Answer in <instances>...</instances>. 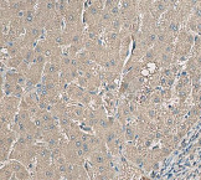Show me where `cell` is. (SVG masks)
Segmentation results:
<instances>
[{"mask_svg":"<svg viewBox=\"0 0 201 180\" xmlns=\"http://www.w3.org/2000/svg\"><path fill=\"white\" fill-rule=\"evenodd\" d=\"M9 163L13 166L14 175L19 180H32V174L26 165H24L23 163L18 161V160H9Z\"/></svg>","mask_w":201,"mask_h":180,"instance_id":"8992f818","label":"cell"},{"mask_svg":"<svg viewBox=\"0 0 201 180\" xmlns=\"http://www.w3.org/2000/svg\"><path fill=\"white\" fill-rule=\"evenodd\" d=\"M24 56H23V52L18 54L16 56H13V57H9V58H5V60H2V63H4L8 68H13V70H18L20 67V65L24 62Z\"/></svg>","mask_w":201,"mask_h":180,"instance_id":"52a82bcc","label":"cell"},{"mask_svg":"<svg viewBox=\"0 0 201 180\" xmlns=\"http://www.w3.org/2000/svg\"><path fill=\"white\" fill-rule=\"evenodd\" d=\"M105 5H106V0H94V2L87 6L83 11V23L86 28L93 23H96L99 16L102 15L105 11Z\"/></svg>","mask_w":201,"mask_h":180,"instance_id":"3957f363","label":"cell"},{"mask_svg":"<svg viewBox=\"0 0 201 180\" xmlns=\"http://www.w3.org/2000/svg\"><path fill=\"white\" fill-rule=\"evenodd\" d=\"M52 163V150L44 142L36 143V164L46 165Z\"/></svg>","mask_w":201,"mask_h":180,"instance_id":"277c9868","label":"cell"},{"mask_svg":"<svg viewBox=\"0 0 201 180\" xmlns=\"http://www.w3.org/2000/svg\"><path fill=\"white\" fill-rule=\"evenodd\" d=\"M86 113H87V107L81 103H73L67 106V116L77 123H82L84 121Z\"/></svg>","mask_w":201,"mask_h":180,"instance_id":"5b68a950","label":"cell"},{"mask_svg":"<svg viewBox=\"0 0 201 180\" xmlns=\"http://www.w3.org/2000/svg\"><path fill=\"white\" fill-rule=\"evenodd\" d=\"M61 65L52 62V61H47V63L45 65L44 68V75H49V76H60L61 75Z\"/></svg>","mask_w":201,"mask_h":180,"instance_id":"ba28073f","label":"cell"},{"mask_svg":"<svg viewBox=\"0 0 201 180\" xmlns=\"http://www.w3.org/2000/svg\"><path fill=\"white\" fill-rule=\"evenodd\" d=\"M10 180H19V179H18V178H16V176H15V175H13V178H11V179H10Z\"/></svg>","mask_w":201,"mask_h":180,"instance_id":"7c38bea8","label":"cell"},{"mask_svg":"<svg viewBox=\"0 0 201 180\" xmlns=\"http://www.w3.org/2000/svg\"><path fill=\"white\" fill-rule=\"evenodd\" d=\"M13 175H14L13 166L9 161H6L5 164H3L2 170H0V180H10Z\"/></svg>","mask_w":201,"mask_h":180,"instance_id":"9c48e42d","label":"cell"},{"mask_svg":"<svg viewBox=\"0 0 201 180\" xmlns=\"http://www.w3.org/2000/svg\"><path fill=\"white\" fill-rule=\"evenodd\" d=\"M9 160H18L26 165L30 171H32L36 164V143L29 144L18 139L11 149Z\"/></svg>","mask_w":201,"mask_h":180,"instance_id":"6da1fadb","label":"cell"},{"mask_svg":"<svg viewBox=\"0 0 201 180\" xmlns=\"http://www.w3.org/2000/svg\"><path fill=\"white\" fill-rule=\"evenodd\" d=\"M177 3H179V0H168V4H169V8L170 9L171 8H175L177 5Z\"/></svg>","mask_w":201,"mask_h":180,"instance_id":"8fae6325","label":"cell"},{"mask_svg":"<svg viewBox=\"0 0 201 180\" xmlns=\"http://www.w3.org/2000/svg\"><path fill=\"white\" fill-rule=\"evenodd\" d=\"M153 4H154V0H138V10H139L140 15L143 16V15L150 13Z\"/></svg>","mask_w":201,"mask_h":180,"instance_id":"30bf717a","label":"cell"},{"mask_svg":"<svg viewBox=\"0 0 201 180\" xmlns=\"http://www.w3.org/2000/svg\"><path fill=\"white\" fill-rule=\"evenodd\" d=\"M31 174L32 180H63L58 168L53 163L46 165L35 164V169L31 171Z\"/></svg>","mask_w":201,"mask_h":180,"instance_id":"7a4b0ae2","label":"cell"}]
</instances>
